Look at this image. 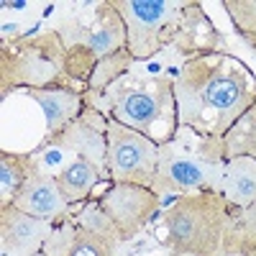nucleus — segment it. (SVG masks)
Listing matches in <instances>:
<instances>
[{"mask_svg": "<svg viewBox=\"0 0 256 256\" xmlns=\"http://www.w3.org/2000/svg\"><path fill=\"white\" fill-rule=\"evenodd\" d=\"M174 105L180 128L223 138L256 105V80L230 52L187 59L174 74Z\"/></svg>", "mask_w": 256, "mask_h": 256, "instance_id": "obj_1", "label": "nucleus"}, {"mask_svg": "<svg viewBox=\"0 0 256 256\" xmlns=\"http://www.w3.org/2000/svg\"><path fill=\"white\" fill-rule=\"evenodd\" d=\"M88 105L108 120L148 136L159 146L177 134L174 77H120L102 92H84Z\"/></svg>", "mask_w": 256, "mask_h": 256, "instance_id": "obj_2", "label": "nucleus"}, {"mask_svg": "<svg viewBox=\"0 0 256 256\" xmlns=\"http://www.w3.org/2000/svg\"><path fill=\"white\" fill-rule=\"evenodd\" d=\"M226 152L220 136L198 134L192 128H177L172 141L159 146V164L152 192L164 195H192L202 190H220L226 169Z\"/></svg>", "mask_w": 256, "mask_h": 256, "instance_id": "obj_3", "label": "nucleus"}, {"mask_svg": "<svg viewBox=\"0 0 256 256\" xmlns=\"http://www.w3.org/2000/svg\"><path fill=\"white\" fill-rule=\"evenodd\" d=\"M67 74V46L59 31H44L34 36H18L0 46V98L8 90H46V88H74Z\"/></svg>", "mask_w": 256, "mask_h": 256, "instance_id": "obj_4", "label": "nucleus"}, {"mask_svg": "<svg viewBox=\"0 0 256 256\" xmlns=\"http://www.w3.org/2000/svg\"><path fill=\"white\" fill-rule=\"evenodd\" d=\"M228 200L216 190L182 195L164 212V246L174 256H220Z\"/></svg>", "mask_w": 256, "mask_h": 256, "instance_id": "obj_5", "label": "nucleus"}, {"mask_svg": "<svg viewBox=\"0 0 256 256\" xmlns=\"http://www.w3.org/2000/svg\"><path fill=\"white\" fill-rule=\"evenodd\" d=\"M67 46V74L74 82L88 84L98 62L108 54L126 49V24L120 13L110 6V0L98 3L95 24L67 20L56 28Z\"/></svg>", "mask_w": 256, "mask_h": 256, "instance_id": "obj_6", "label": "nucleus"}, {"mask_svg": "<svg viewBox=\"0 0 256 256\" xmlns=\"http://www.w3.org/2000/svg\"><path fill=\"white\" fill-rule=\"evenodd\" d=\"M126 24V46L134 62L152 59L174 44L190 0H110Z\"/></svg>", "mask_w": 256, "mask_h": 256, "instance_id": "obj_7", "label": "nucleus"}, {"mask_svg": "<svg viewBox=\"0 0 256 256\" xmlns=\"http://www.w3.org/2000/svg\"><path fill=\"white\" fill-rule=\"evenodd\" d=\"M159 164V144L148 136L108 120V180L116 184L152 187Z\"/></svg>", "mask_w": 256, "mask_h": 256, "instance_id": "obj_8", "label": "nucleus"}, {"mask_svg": "<svg viewBox=\"0 0 256 256\" xmlns=\"http://www.w3.org/2000/svg\"><path fill=\"white\" fill-rule=\"evenodd\" d=\"M159 195H154L152 187H138V184H116L95 198L100 210L113 220L120 241L134 238L136 233L156 216L159 210Z\"/></svg>", "mask_w": 256, "mask_h": 256, "instance_id": "obj_9", "label": "nucleus"}, {"mask_svg": "<svg viewBox=\"0 0 256 256\" xmlns=\"http://www.w3.org/2000/svg\"><path fill=\"white\" fill-rule=\"evenodd\" d=\"M44 146H56V148H67L74 152L77 159L90 162L102 180H108V118L100 110L90 108L84 110L72 126H67L59 136L44 138Z\"/></svg>", "mask_w": 256, "mask_h": 256, "instance_id": "obj_10", "label": "nucleus"}, {"mask_svg": "<svg viewBox=\"0 0 256 256\" xmlns=\"http://www.w3.org/2000/svg\"><path fill=\"white\" fill-rule=\"evenodd\" d=\"M10 205L20 212H28V216L49 220L54 226L64 223L70 216V202L59 190L56 174H46L38 166L34 169V174L26 180V184L20 187V192Z\"/></svg>", "mask_w": 256, "mask_h": 256, "instance_id": "obj_11", "label": "nucleus"}, {"mask_svg": "<svg viewBox=\"0 0 256 256\" xmlns=\"http://www.w3.org/2000/svg\"><path fill=\"white\" fill-rule=\"evenodd\" d=\"M172 46L187 59L228 52L223 34L212 26V20L205 16L202 6L195 3V0H190V6L182 13L180 31H177V38H174Z\"/></svg>", "mask_w": 256, "mask_h": 256, "instance_id": "obj_12", "label": "nucleus"}, {"mask_svg": "<svg viewBox=\"0 0 256 256\" xmlns=\"http://www.w3.org/2000/svg\"><path fill=\"white\" fill-rule=\"evenodd\" d=\"M54 228H56L54 223L34 218L28 212H20L13 205L0 210V236L8 238L20 256H34L44 251Z\"/></svg>", "mask_w": 256, "mask_h": 256, "instance_id": "obj_13", "label": "nucleus"}, {"mask_svg": "<svg viewBox=\"0 0 256 256\" xmlns=\"http://www.w3.org/2000/svg\"><path fill=\"white\" fill-rule=\"evenodd\" d=\"M28 95L41 105V110L46 116V138L59 136L64 128L72 126L88 110V98L82 90L46 88V90H28Z\"/></svg>", "mask_w": 256, "mask_h": 256, "instance_id": "obj_14", "label": "nucleus"}, {"mask_svg": "<svg viewBox=\"0 0 256 256\" xmlns=\"http://www.w3.org/2000/svg\"><path fill=\"white\" fill-rule=\"evenodd\" d=\"M218 192L228 200L230 208H246L256 202V159L251 156L228 159Z\"/></svg>", "mask_w": 256, "mask_h": 256, "instance_id": "obj_15", "label": "nucleus"}, {"mask_svg": "<svg viewBox=\"0 0 256 256\" xmlns=\"http://www.w3.org/2000/svg\"><path fill=\"white\" fill-rule=\"evenodd\" d=\"M254 251H256V202L246 208H230L220 241V256H251Z\"/></svg>", "mask_w": 256, "mask_h": 256, "instance_id": "obj_16", "label": "nucleus"}, {"mask_svg": "<svg viewBox=\"0 0 256 256\" xmlns=\"http://www.w3.org/2000/svg\"><path fill=\"white\" fill-rule=\"evenodd\" d=\"M34 169H36L34 154L0 152V210L16 200L20 187L34 174Z\"/></svg>", "mask_w": 256, "mask_h": 256, "instance_id": "obj_17", "label": "nucleus"}, {"mask_svg": "<svg viewBox=\"0 0 256 256\" xmlns=\"http://www.w3.org/2000/svg\"><path fill=\"white\" fill-rule=\"evenodd\" d=\"M100 172L84 159H74L70 162L67 166L62 169V172L56 174V182H59V190L64 192V198H67L70 205H77V202H84L92 190L98 187L100 182Z\"/></svg>", "mask_w": 256, "mask_h": 256, "instance_id": "obj_18", "label": "nucleus"}, {"mask_svg": "<svg viewBox=\"0 0 256 256\" xmlns=\"http://www.w3.org/2000/svg\"><path fill=\"white\" fill-rule=\"evenodd\" d=\"M223 152L226 159H236V156L256 159V105L228 128V134L223 136Z\"/></svg>", "mask_w": 256, "mask_h": 256, "instance_id": "obj_19", "label": "nucleus"}, {"mask_svg": "<svg viewBox=\"0 0 256 256\" xmlns=\"http://www.w3.org/2000/svg\"><path fill=\"white\" fill-rule=\"evenodd\" d=\"M131 64H134V56H131V52H128V46L108 54L105 59H100L98 67L92 70L90 82H88V90H84V92H102V90H108L113 82H118L120 77H126L128 72H131Z\"/></svg>", "mask_w": 256, "mask_h": 256, "instance_id": "obj_20", "label": "nucleus"}, {"mask_svg": "<svg viewBox=\"0 0 256 256\" xmlns=\"http://www.w3.org/2000/svg\"><path fill=\"white\" fill-rule=\"evenodd\" d=\"M77 226H82L84 230H90V233H95V236H100L102 241H108L113 248L120 244V236H118V230H116V226H113V220L105 216V212L100 210V205L92 200V202H88L82 210H80V216H77Z\"/></svg>", "mask_w": 256, "mask_h": 256, "instance_id": "obj_21", "label": "nucleus"}, {"mask_svg": "<svg viewBox=\"0 0 256 256\" xmlns=\"http://www.w3.org/2000/svg\"><path fill=\"white\" fill-rule=\"evenodd\" d=\"M113 251L116 248L108 241H102L100 236H95V233L84 230L82 226L74 223L70 244H67L62 256H113Z\"/></svg>", "mask_w": 256, "mask_h": 256, "instance_id": "obj_22", "label": "nucleus"}, {"mask_svg": "<svg viewBox=\"0 0 256 256\" xmlns=\"http://www.w3.org/2000/svg\"><path fill=\"white\" fill-rule=\"evenodd\" d=\"M223 8L228 10V18L238 36L248 41V46L256 44V0H226Z\"/></svg>", "mask_w": 256, "mask_h": 256, "instance_id": "obj_23", "label": "nucleus"}, {"mask_svg": "<svg viewBox=\"0 0 256 256\" xmlns=\"http://www.w3.org/2000/svg\"><path fill=\"white\" fill-rule=\"evenodd\" d=\"M0 256H20V254L13 248V244H10L8 238L0 236Z\"/></svg>", "mask_w": 256, "mask_h": 256, "instance_id": "obj_24", "label": "nucleus"}, {"mask_svg": "<svg viewBox=\"0 0 256 256\" xmlns=\"http://www.w3.org/2000/svg\"><path fill=\"white\" fill-rule=\"evenodd\" d=\"M34 256H46V254H44V251H38V254H34Z\"/></svg>", "mask_w": 256, "mask_h": 256, "instance_id": "obj_25", "label": "nucleus"}, {"mask_svg": "<svg viewBox=\"0 0 256 256\" xmlns=\"http://www.w3.org/2000/svg\"><path fill=\"white\" fill-rule=\"evenodd\" d=\"M251 256H256V251H254V254H251Z\"/></svg>", "mask_w": 256, "mask_h": 256, "instance_id": "obj_26", "label": "nucleus"}]
</instances>
